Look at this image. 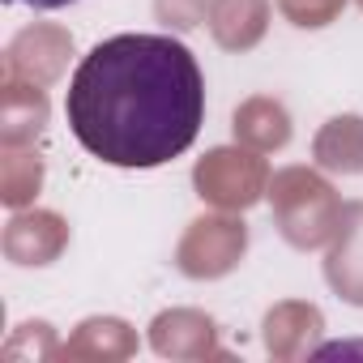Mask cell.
<instances>
[{
    "label": "cell",
    "instance_id": "2",
    "mask_svg": "<svg viewBox=\"0 0 363 363\" xmlns=\"http://www.w3.org/2000/svg\"><path fill=\"white\" fill-rule=\"evenodd\" d=\"M22 5H30V9H65L73 0H22Z\"/></svg>",
    "mask_w": 363,
    "mask_h": 363
},
{
    "label": "cell",
    "instance_id": "1",
    "mask_svg": "<svg viewBox=\"0 0 363 363\" xmlns=\"http://www.w3.org/2000/svg\"><path fill=\"white\" fill-rule=\"evenodd\" d=\"M65 116L82 150L111 167H162L201 133L206 82L171 35H116L77 65Z\"/></svg>",
    "mask_w": 363,
    "mask_h": 363
}]
</instances>
